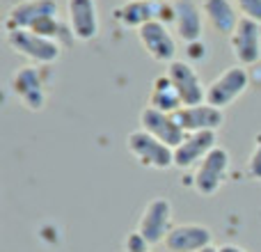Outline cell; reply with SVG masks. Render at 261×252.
Masks as SVG:
<instances>
[{
  "mask_svg": "<svg viewBox=\"0 0 261 252\" xmlns=\"http://www.w3.org/2000/svg\"><path fill=\"white\" fill-rule=\"evenodd\" d=\"M5 39L16 55H23L25 60L39 64V67H50L62 58V44L37 35L32 30H7Z\"/></svg>",
  "mask_w": 261,
  "mask_h": 252,
  "instance_id": "1",
  "label": "cell"
},
{
  "mask_svg": "<svg viewBox=\"0 0 261 252\" xmlns=\"http://www.w3.org/2000/svg\"><path fill=\"white\" fill-rule=\"evenodd\" d=\"M126 149L128 154L140 163L142 167L149 170H170L174 167V149L167 147L158 138L142 129H135L126 138Z\"/></svg>",
  "mask_w": 261,
  "mask_h": 252,
  "instance_id": "2",
  "label": "cell"
},
{
  "mask_svg": "<svg viewBox=\"0 0 261 252\" xmlns=\"http://www.w3.org/2000/svg\"><path fill=\"white\" fill-rule=\"evenodd\" d=\"M46 81H48V67L28 64L14 71L12 92L28 110H44L48 94H46Z\"/></svg>",
  "mask_w": 261,
  "mask_h": 252,
  "instance_id": "3",
  "label": "cell"
},
{
  "mask_svg": "<svg viewBox=\"0 0 261 252\" xmlns=\"http://www.w3.org/2000/svg\"><path fill=\"white\" fill-rule=\"evenodd\" d=\"M250 85H252V83H250L248 67L234 64V67L225 69L220 76L213 78L206 85V104L225 110V108H229L234 101H239Z\"/></svg>",
  "mask_w": 261,
  "mask_h": 252,
  "instance_id": "4",
  "label": "cell"
},
{
  "mask_svg": "<svg viewBox=\"0 0 261 252\" xmlns=\"http://www.w3.org/2000/svg\"><path fill=\"white\" fill-rule=\"evenodd\" d=\"M229 165H231V156L225 147L218 144L206 158L197 165L193 174V188L197 190L202 197H211L220 190V186L225 184L227 174H229Z\"/></svg>",
  "mask_w": 261,
  "mask_h": 252,
  "instance_id": "5",
  "label": "cell"
},
{
  "mask_svg": "<svg viewBox=\"0 0 261 252\" xmlns=\"http://www.w3.org/2000/svg\"><path fill=\"white\" fill-rule=\"evenodd\" d=\"M60 16L55 0H21L5 16V30H37L44 21Z\"/></svg>",
  "mask_w": 261,
  "mask_h": 252,
  "instance_id": "6",
  "label": "cell"
},
{
  "mask_svg": "<svg viewBox=\"0 0 261 252\" xmlns=\"http://www.w3.org/2000/svg\"><path fill=\"white\" fill-rule=\"evenodd\" d=\"M138 232L151 245L165 243L167 234L172 232V202L167 197H153L142 209L138 220Z\"/></svg>",
  "mask_w": 261,
  "mask_h": 252,
  "instance_id": "7",
  "label": "cell"
},
{
  "mask_svg": "<svg viewBox=\"0 0 261 252\" xmlns=\"http://www.w3.org/2000/svg\"><path fill=\"white\" fill-rule=\"evenodd\" d=\"M167 76L174 83L176 92L184 101V108L206 104V85L202 83L195 64H190L188 60H174V62L167 64Z\"/></svg>",
  "mask_w": 261,
  "mask_h": 252,
  "instance_id": "8",
  "label": "cell"
},
{
  "mask_svg": "<svg viewBox=\"0 0 261 252\" xmlns=\"http://www.w3.org/2000/svg\"><path fill=\"white\" fill-rule=\"evenodd\" d=\"M172 5L153 3V0H126L122 7L115 9V18L124 28H142L144 23L163 21L172 23Z\"/></svg>",
  "mask_w": 261,
  "mask_h": 252,
  "instance_id": "9",
  "label": "cell"
},
{
  "mask_svg": "<svg viewBox=\"0 0 261 252\" xmlns=\"http://www.w3.org/2000/svg\"><path fill=\"white\" fill-rule=\"evenodd\" d=\"M138 39L147 55L156 62H174L176 60V39L170 32L167 23L163 21H151L138 28Z\"/></svg>",
  "mask_w": 261,
  "mask_h": 252,
  "instance_id": "10",
  "label": "cell"
},
{
  "mask_svg": "<svg viewBox=\"0 0 261 252\" xmlns=\"http://www.w3.org/2000/svg\"><path fill=\"white\" fill-rule=\"evenodd\" d=\"M231 53L243 67H254L261 60V23L252 18H241L239 28L229 37Z\"/></svg>",
  "mask_w": 261,
  "mask_h": 252,
  "instance_id": "11",
  "label": "cell"
},
{
  "mask_svg": "<svg viewBox=\"0 0 261 252\" xmlns=\"http://www.w3.org/2000/svg\"><path fill=\"white\" fill-rule=\"evenodd\" d=\"M172 23L184 44H193V41L202 39L204 30V12L202 3L197 0H172Z\"/></svg>",
  "mask_w": 261,
  "mask_h": 252,
  "instance_id": "12",
  "label": "cell"
},
{
  "mask_svg": "<svg viewBox=\"0 0 261 252\" xmlns=\"http://www.w3.org/2000/svg\"><path fill=\"white\" fill-rule=\"evenodd\" d=\"M69 28L78 41H92L101 32V18L96 0H67Z\"/></svg>",
  "mask_w": 261,
  "mask_h": 252,
  "instance_id": "13",
  "label": "cell"
},
{
  "mask_svg": "<svg viewBox=\"0 0 261 252\" xmlns=\"http://www.w3.org/2000/svg\"><path fill=\"white\" fill-rule=\"evenodd\" d=\"M216 147H218V133H213V131L186 133L184 142L179 147H174V167L190 170V167L199 165Z\"/></svg>",
  "mask_w": 261,
  "mask_h": 252,
  "instance_id": "14",
  "label": "cell"
},
{
  "mask_svg": "<svg viewBox=\"0 0 261 252\" xmlns=\"http://www.w3.org/2000/svg\"><path fill=\"white\" fill-rule=\"evenodd\" d=\"M213 245V232L199 222L174 225L165 239V248L170 252H202Z\"/></svg>",
  "mask_w": 261,
  "mask_h": 252,
  "instance_id": "15",
  "label": "cell"
},
{
  "mask_svg": "<svg viewBox=\"0 0 261 252\" xmlns=\"http://www.w3.org/2000/svg\"><path fill=\"white\" fill-rule=\"evenodd\" d=\"M140 129L151 133L153 138H158L161 142H165L167 147H172V149L179 147L186 138L184 129L176 124L174 115L161 113V110L151 108V106H147V108L140 113Z\"/></svg>",
  "mask_w": 261,
  "mask_h": 252,
  "instance_id": "16",
  "label": "cell"
},
{
  "mask_svg": "<svg viewBox=\"0 0 261 252\" xmlns=\"http://www.w3.org/2000/svg\"><path fill=\"white\" fill-rule=\"evenodd\" d=\"M174 119L184 129V133H202V131H213L216 133L225 124V113L216 106L199 104L181 108L179 113H174Z\"/></svg>",
  "mask_w": 261,
  "mask_h": 252,
  "instance_id": "17",
  "label": "cell"
},
{
  "mask_svg": "<svg viewBox=\"0 0 261 252\" xmlns=\"http://www.w3.org/2000/svg\"><path fill=\"white\" fill-rule=\"evenodd\" d=\"M202 12L204 18L208 21V26L218 32V35L231 37L234 30L239 28L241 16L239 7L234 5V0H202Z\"/></svg>",
  "mask_w": 261,
  "mask_h": 252,
  "instance_id": "18",
  "label": "cell"
},
{
  "mask_svg": "<svg viewBox=\"0 0 261 252\" xmlns=\"http://www.w3.org/2000/svg\"><path fill=\"white\" fill-rule=\"evenodd\" d=\"M149 106L161 110V113H167V115H174L184 108V101H181L179 92H176L174 83L170 81L167 73L153 78L151 92H149Z\"/></svg>",
  "mask_w": 261,
  "mask_h": 252,
  "instance_id": "19",
  "label": "cell"
},
{
  "mask_svg": "<svg viewBox=\"0 0 261 252\" xmlns=\"http://www.w3.org/2000/svg\"><path fill=\"white\" fill-rule=\"evenodd\" d=\"M245 172H248V177L252 181H261V133H257V138H254V147L248 156Z\"/></svg>",
  "mask_w": 261,
  "mask_h": 252,
  "instance_id": "20",
  "label": "cell"
},
{
  "mask_svg": "<svg viewBox=\"0 0 261 252\" xmlns=\"http://www.w3.org/2000/svg\"><path fill=\"white\" fill-rule=\"evenodd\" d=\"M186 58L188 62H206L208 60V44L204 39L193 41V44H186Z\"/></svg>",
  "mask_w": 261,
  "mask_h": 252,
  "instance_id": "21",
  "label": "cell"
},
{
  "mask_svg": "<svg viewBox=\"0 0 261 252\" xmlns=\"http://www.w3.org/2000/svg\"><path fill=\"white\" fill-rule=\"evenodd\" d=\"M124 252H151V243L135 230L124 239Z\"/></svg>",
  "mask_w": 261,
  "mask_h": 252,
  "instance_id": "22",
  "label": "cell"
},
{
  "mask_svg": "<svg viewBox=\"0 0 261 252\" xmlns=\"http://www.w3.org/2000/svg\"><path fill=\"white\" fill-rule=\"evenodd\" d=\"M234 5L239 7L243 18H252V21L261 23V0H234Z\"/></svg>",
  "mask_w": 261,
  "mask_h": 252,
  "instance_id": "23",
  "label": "cell"
},
{
  "mask_svg": "<svg viewBox=\"0 0 261 252\" xmlns=\"http://www.w3.org/2000/svg\"><path fill=\"white\" fill-rule=\"evenodd\" d=\"M248 71H250V83H252L254 87H261V60L254 67H250Z\"/></svg>",
  "mask_w": 261,
  "mask_h": 252,
  "instance_id": "24",
  "label": "cell"
},
{
  "mask_svg": "<svg viewBox=\"0 0 261 252\" xmlns=\"http://www.w3.org/2000/svg\"><path fill=\"white\" fill-rule=\"evenodd\" d=\"M218 252H248V250L241 248V245H236V243H225V245L218 248Z\"/></svg>",
  "mask_w": 261,
  "mask_h": 252,
  "instance_id": "25",
  "label": "cell"
},
{
  "mask_svg": "<svg viewBox=\"0 0 261 252\" xmlns=\"http://www.w3.org/2000/svg\"><path fill=\"white\" fill-rule=\"evenodd\" d=\"M202 252H218V248H213V245H208V248H204Z\"/></svg>",
  "mask_w": 261,
  "mask_h": 252,
  "instance_id": "26",
  "label": "cell"
},
{
  "mask_svg": "<svg viewBox=\"0 0 261 252\" xmlns=\"http://www.w3.org/2000/svg\"><path fill=\"white\" fill-rule=\"evenodd\" d=\"M153 3H167V0H153Z\"/></svg>",
  "mask_w": 261,
  "mask_h": 252,
  "instance_id": "27",
  "label": "cell"
}]
</instances>
